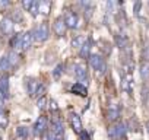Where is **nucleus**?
I'll return each instance as SVG.
<instances>
[{
    "label": "nucleus",
    "instance_id": "f257e3e1",
    "mask_svg": "<svg viewBox=\"0 0 149 140\" xmlns=\"http://www.w3.org/2000/svg\"><path fill=\"white\" fill-rule=\"evenodd\" d=\"M89 64H91V67L95 70V72L100 73V75H104L105 70H107V63L102 58V55H100V54L89 55Z\"/></svg>",
    "mask_w": 149,
    "mask_h": 140
},
{
    "label": "nucleus",
    "instance_id": "f03ea898",
    "mask_svg": "<svg viewBox=\"0 0 149 140\" xmlns=\"http://www.w3.org/2000/svg\"><path fill=\"white\" fill-rule=\"evenodd\" d=\"M126 131H127V125L124 123H117L108 128V137L111 140H118L126 136Z\"/></svg>",
    "mask_w": 149,
    "mask_h": 140
},
{
    "label": "nucleus",
    "instance_id": "7ed1b4c3",
    "mask_svg": "<svg viewBox=\"0 0 149 140\" xmlns=\"http://www.w3.org/2000/svg\"><path fill=\"white\" fill-rule=\"evenodd\" d=\"M32 32V38L38 42H44L48 40V35H50V29H48V25L47 24H40Z\"/></svg>",
    "mask_w": 149,
    "mask_h": 140
},
{
    "label": "nucleus",
    "instance_id": "20e7f679",
    "mask_svg": "<svg viewBox=\"0 0 149 140\" xmlns=\"http://www.w3.org/2000/svg\"><path fill=\"white\" fill-rule=\"evenodd\" d=\"M73 75L74 78H76L79 80V83L85 85L84 82L88 83V70H86V66L82 64V63H76V64H73Z\"/></svg>",
    "mask_w": 149,
    "mask_h": 140
},
{
    "label": "nucleus",
    "instance_id": "39448f33",
    "mask_svg": "<svg viewBox=\"0 0 149 140\" xmlns=\"http://www.w3.org/2000/svg\"><path fill=\"white\" fill-rule=\"evenodd\" d=\"M63 21H64V24H66V28H69V29L78 28V15H76V12H73L72 9H67V10L64 12Z\"/></svg>",
    "mask_w": 149,
    "mask_h": 140
},
{
    "label": "nucleus",
    "instance_id": "423d86ee",
    "mask_svg": "<svg viewBox=\"0 0 149 140\" xmlns=\"http://www.w3.org/2000/svg\"><path fill=\"white\" fill-rule=\"evenodd\" d=\"M47 125H48V121H47V118L45 117H40L37 121H35V124H34V128H32V131H34V136H42L44 133H45V130H47Z\"/></svg>",
    "mask_w": 149,
    "mask_h": 140
},
{
    "label": "nucleus",
    "instance_id": "0eeeda50",
    "mask_svg": "<svg viewBox=\"0 0 149 140\" xmlns=\"http://www.w3.org/2000/svg\"><path fill=\"white\" fill-rule=\"evenodd\" d=\"M41 86H42L41 82H38L37 79H34V78H28L26 79V91H28V94L31 96H37V94H38Z\"/></svg>",
    "mask_w": 149,
    "mask_h": 140
},
{
    "label": "nucleus",
    "instance_id": "6e6552de",
    "mask_svg": "<svg viewBox=\"0 0 149 140\" xmlns=\"http://www.w3.org/2000/svg\"><path fill=\"white\" fill-rule=\"evenodd\" d=\"M51 134L58 139H64V125L60 120H54L51 123Z\"/></svg>",
    "mask_w": 149,
    "mask_h": 140
},
{
    "label": "nucleus",
    "instance_id": "1a4fd4ad",
    "mask_svg": "<svg viewBox=\"0 0 149 140\" xmlns=\"http://www.w3.org/2000/svg\"><path fill=\"white\" fill-rule=\"evenodd\" d=\"M66 24H64V21H63V16H60V18H57L56 21H54V25H53V31H54V34L57 35V37H63L64 34H66Z\"/></svg>",
    "mask_w": 149,
    "mask_h": 140
},
{
    "label": "nucleus",
    "instance_id": "9d476101",
    "mask_svg": "<svg viewBox=\"0 0 149 140\" xmlns=\"http://www.w3.org/2000/svg\"><path fill=\"white\" fill-rule=\"evenodd\" d=\"M0 29H2V32L5 35H10L13 32V21L12 18H3L2 22H0Z\"/></svg>",
    "mask_w": 149,
    "mask_h": 140
},
{
    "label": "nucleus",
    "instance_id": "9b49d317",
    "mask_svg": "<svg viewBox=\"0 0 149 140\" xmlns=\"http://www.w3.org/2000/svg\"><path fill=\"white\" fill-rule=\"evenodd\" d=\"M70 124L73 127V131L81 134L84 131V127H82V121H81V117L78 114H72L70 115Z\"/></svg>",
    "mask_w": 149,
    "mask_h": 140
},
{
    "label": "nucleus",
    "instance_id": "f8f14e48",
    "mask_svg": "<svg viewBox=\"0 0 149 140\" xmlns=\"http://www.w3.org/2000/svg\"><path fill=\"white\" fill-rule=\"evenodd\" d=\"M70 92H72V94H76V95H79V96H86L88 89H86V86H85V85H82V83L76 82V83H73V85H72Z\"/></svg>",
    "mask_w": 149,
    "mask_h": 140
},
{
    "label": "nucleus",
    "instance_id": "ddd939ff",
    "mask_svg": "<svg viewBox=\"0 0 149 140\" xmlns=\"http://www.w3.org/2000/svg\"><path fill=\"white\" fill-rule=\"evenodd\" d=\"M0 94L3 98L9 96V78L6 75L0 78Z\"/></svg>",
    "mask_w": 149,
    "mask_h": 140
},
{
    "label": "nucleus",
    "instance_id": "4468645a",
    "mask_svg": "<svg viewBox=\"0 0 149 140\" xmlns=\"http://www.w3.org/2000/svg\"><path fill=\"white\" fill-rule=\"evenodd\" d=\"M118 118H120V108L117 107V104H111L110 108H108V120L111 123H114Z\"/></svg>",
    "mask_w": 149,
    "mask_h": 140
},
{
    "label": "nucleus",
    "instance_id": "2eb2a0df",
    "mask_svg": "<svg viewBox=\"0 0 149 140\" xmlns=\"http://www.w3.org/2000/svg\"><path fill=\"white\" fill-rule=\"evenodd\" d=\"M32 41H34V38H32V32H31V31L22 34V45H21V50H28V48L32 45Z\"/></svg>",
    "mask_w": 149,
    "mask_h": 140
},
{
    "label": "nucleus",
    "instance_id": "dca6fc26",
    "mask_svg": "<svg viewBox=\"0 0 149 140\" xmlns=\"http://www.w3.org/2000/svg\"><path fill=\"white\" fill-rule=\"evenodd\" d=\"M116 42H117V47H118L120 50H124V48H127V45H129L127 37H126L124 34H117V35H116Z\"/></svg>",
    "mask_w": 149,
    "mask_h": 140
},
{
    "label": "nucleus",
    "instance_id": "f3484780",
    "mask_svg": "<svg viewBox=\"0 0 149 140\" xmlns=\"http://www.w3.org/2000/svg\"><path fill=\"white\" fill-rule=\"evenodd\" d=\"M89 53H91V40H86L85 44L81 47L79 55H81L82 58H88V57H89Z\"/></svg>",
    "mask_w": 149,
    "mask_h": 140
},
{
    "label": "nucleus",
    "instance_id": "a211bd4d",
    "mask_svg": "<svg viewBox=\"0 0 149 140\" xmlns=\"http://www.w3.org/2000/svg\"><path fill=\"white\" fill-rule=\"evenodd\" d=\"M140 78L143 79V80H148L149 79V63L148 61H143L142 64H140Z\"/></svg>",
    "mask_w": 149,
    "mask_h": 140
},
{
    "label": "nucleus",
    "instance_id": "6ab92c4d",
    "mask_svg": "<svg viewBox=\"0 0 149 140\" xmlns=\"http://www.w3.org/2000/svg\"><path fill=\"white\" fill-rule=\"evenodd\" d=\"M50 8H51V3H50V2H38V13H41V15H48Z\"/></svg>",
    "mask_w": 149,
    "mask_h": 140
},
{
    "label": "nucleus",
    "instance_id": "aec40b11",
    "mask_svg": "<svg viewBox=\"0 0 149 140\" xmlns=\"http://www.w3.org/2000/svg\"><path fill=\"white\" fill-rule=\"evenodd\" d=\"M10 45H12L15 50H21V45H22V34L13 35V38H12V41H10Z\"/></svg>",
    "mask_w": 149,
    "mask_h": 140
},
{
    "label": "nucleus",
    "instance_id": "412c9836",
    "mask_svg": "<svg viewBox=\"0 0 149 140\" xmlns=\"http://www.w3.org/2000/svg\"><path fill=\"white\" fill-rule=\"evenodd\" d=\"M6 55H8V60H9V63H10V67H13V66L18 64V61H19V55H18L16 51H10V53L6 54Z\"/></svg>",
    "mask_w": 149,
    "mask_h": 140
},
{
    "label": "nucleus",
    "instance_id": "4be33fe9",
    "mask_svg": "<svg viewBox=\"0 0 149 140\" xmlns=\"http://www.w3.org/2000/svg\"><path fill=\"white\" fill-rule=\"evenodd\" d=\"M28 136H29V130H28V127L21 125V127L16 128V137H19V139H26Z\"/></svg>",
    "mask_w": 149,
    "mask_h": 140
},
{
    "label": "nucleus",
    "instance_id": "5701e85b",
    "mask_svg": "<svg viewBox=\"0 0 149 140\" xmlns=\"http://www.w3.org/2000/svg\"><path fill=\"white\" fill-rule=\"evenodd\" d=\"M10 69V63L8 60V55H2V58H0V70L2 72H6V70Z\"/></svg>",
    "mask_w": 149,
    "mask_h": 140
},
{
    "label": "nucleus",
    "instance_id": "b1692460",
    "mask_svg": "<svg viewBox=\"0 0 149 140\" xmlns=\"http://www.w3.org/2000/svg\"><path fill=\"white\" fill-rule=\"evenodd\" d=\"M85 41H86L85 37H76V38L72 41V47H73V48H81V47L85 44Z\"/></svg>",
    "mask_w": 149,
    "mask_h": 140
},
{
    "label": "nucleus",
    "instance_id": "393cba45",
    "mask_svg": "<svg viewBox=\"0 0 149 140\" xmlns=\"http://www.w3.org/2000/svg\"><path fill=\"white\" fill-rule=\"evenodd\" d=\"M148 98H149V88L148 85H143L142 86V104L143 105L148 104Z\"/></svg>",
    "mask_w": 149,
    "mask_h": 140
},
{
    "label": "nucleus",
    "instance_id": "a878e982",
    "mask_svg": "<svg viewBox=\"0 0 149 140\" xmlns=\"http://www.w3.org/2000/svg\"><path fill=\"white\" fill-rule=\"evenodd\" d=\"M6 127H8V117L2 110V107H0V128H6Z\"/></svg>",
    "mask_w": 149,
    "mask_h": 140
},
{
    "label": "nucleus",
    "instance_id": "bb28decb",
    "mask_svg": "<svg viewBox=\"0 0 149 140\" xmlns=\"http://www.w3.org/2000/svg\"><path fill=\"white\" fill-rule=\"evenodd\" d=\"M63 70H64V66L63 64H57L54 67V70H53V78L54 79H58L61 76V73H63Z\"/></svg>",
    "mask_w": 149,
    "mask_h": 140
},
{
    "label": "nucleus",
    "instance_id": "cd10ccee",
    "mask_svg": "<svg viewBox=\"0 0 149 140\" xmlns=\"http://www.w3.org/2000/svg\"><path fill=\"white\" fill-rule=\"evenodd\" d=\"M45 105H47V98H45V95H42V96L38 98V101H37V107H38V110H44Z\"/></svg>",
    "mask_w": 149,
    "mask_h": 140
},
{
    "label": "nucleus",
    "instance_id": "c85d7f7f",
    "mask_svg": "<svg viewBox=\"0 0 149 140\" xmlns=\"http://www.w3.org/2000/svg\"><path fill=\"white\" fill-rule=\"evenodd\" d=\"M29 12H31V15H32V16H37V15H38V2H34V3H32V6H31Z\"/></svg>",
    "mask_w": 149,
    "mask_h": 140
},
{
    "label": "nucleus",
    "instance_id": "c756f323",
    "mask_svg": "<svg viewBox=\"0 0 149 140\" xmlns=\"http://www.w3.org/2000/svg\"><path fill=\"white\" fill-rule=\"evenodd\" d=\"M12 21H13V24H15V21H16V22H22V21H24V18H22V15H21L19 10H15V13H13V19H12Z\"/></svg>",
    "mask_w": 149,
    "mask_h": 140
},
{
    "label": "nucleus",
    "instance_id": "7c9ffc66",
    "mask_svg": "<svg viewBox=\"0 0 149 140\" xmlns=\"http://www.w3.org/2000/svg\"><path fill=\"white\" fill-rule=\"evenodd\" d=\"M32 0H24V2H22V8L25 9V10H28L29 12V9H31V6H32Z\"/></svg>",
    "mask_w": 149,
    "mask_h": 140
},
{
    "label": "nucleus",
    "instance_id": "2f4dec72",
    "mask_svg": "<svg viewBox=\"0 0 149 140\" xmlns=\"http://www.w3.org/2000/svg\"><path fill=\"white\" fill-rule=\"evenodd\" d=\"M140 8H142V3H140V2H136V3H134V6H133V13H134L136 16H139Z\"/></svg>",
    "mask_w": 149,
    "mask_h": 140
},
{
    "label": "nucleus",
    "instance_id": "473e14b6",
    "mask_svg": "<svg viewBox=\"0 0 149 140\" xmlns=\"http://www.w3.org/2000/svg\"><path fill=\"white\" fill-rule=\"evenodd\" d=\"M50 110H51V111H57V110H58V108H57V104H56L54 101L50 102Z\"/></svg>",
    "mask_w": 149,
    "mask_h": 140
},
{
    "label": "nucleus",
    "instance_id": "72a5a7b5",
    "mask_svg": "<svg viewBox=\"0 0 149 140\" xmlns=\"http://www.w3.org/2000/svg\"><path fill=\"white\" fill-rule=\"evenodd\" d=\"M48 140H64V139H58V137H54L51 133L48 134Z\"/></svg>",
    "mask_w": 149,
    "mask_h": 140
},
{
    "label": "nucleus",
    "instance_id": "f704fd0d",
    "mask_svg": "<svg viewBox=\"0 0 149 140\" xmlns=\"http://www.w3.org/2000/svg\"><path fill=\"white\" fill-rule=\"evenodd\" d=\"M8 6H10L9 2H0V8H8Z\"/></svg>",
    "mask_w": 149,
    "mask_h": 140
},
{
    "label": "nucleus",
    "instance_id": "c9c22d12",
    "mask_svg": "<svg viewBox=\"0 0 149 140\" xmlns=\"http://www.w3.org/2000/svg\"><path fill=\"white\" fill-rule=\"evenodd\" d=\"M146 130H148V133H149V121L146 123Z\"/></svg>",
    "mask_w": 149,
    "mask_h": 140
},
{
    "label": "nucleus",
    "instance_id": "e433bc0d",
    "mask_svg": "<svg viewBox=\"0 0 149 140\" xmlns=\"http://www.w3.org/2000/svg\"><path fill=\"white\" fill-rule=\"evenodd\" d=\"M88 140H89V139H88Z\"/></svg>",
    "mask_w": 149,
    "mask_h": 140
}]
</instances>
